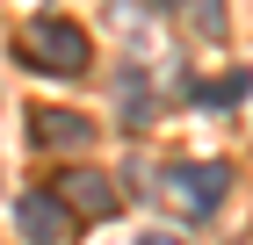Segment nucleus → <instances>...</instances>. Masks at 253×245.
I'll list each match as a JSON object with an SVG mask.
<instances>
[{
	"label": "nucleus",
	"instance_id": "obj_1",
	"mask_svg": "<svg viewBox=\"0 0 253 245\" xmlns=\"http://www.w3.org/2000/svg\"><path fill=\"white\" fill-rule=\"evenodd\" d=\"M22 58L37 65V72H87L94 65V43H87V29L80 22H65V15H37L29 29H22Z\"/></svg>",
	"mask_w": 253,
	"mask_h": 245
},
{
	"label": "nucleus",
	"instance_id": "obj_2",
	"mask_svg": "<svg viewBox=\"0 0 253 245\" xmlns=\"http://www.w3.org/2000/svg\"><path fill=\"white\" fill-rule=\"evenodd\" d=\"M167 180H174V202H188L195 216H203V209H217V202H224V188H232V166H224V159H195V166H174Z\"/></svg>",
	"mask_w": 253,
	"mask_h": 245
},
{
	"label": "nucleus",
	"instance_id": "obj_3",
	"mask_svg": "<svg viewBox=\"0 0 253 245\" xmlns=\"http://www.w3.org/2000/svg\"><path fill=\"white\" fill-rule=\"evenodd\" d=\"M15 224H22V238H29V245H65V231H73V216H65V202H58V195L29 188V195L15 202Z\"/></svg>",
	"mask_w": 253,
	"mask_h": 245
},
{
	"label": "nucleus",
	"instance_id": "obj_4",
	"mask_svg": "<svg viewBox=\"0 0 253 245\" xmlns=\"http://www.w3.org/2000/svg\"><path fill=\"white\" fill-rule=\"evenodd\" d=\"M58 202H65V216H87V224H101V216H109V209H116V188H109V180H101V173H65L58 180Z\"/></svg>",
	"mask_w": 253,
	"mask_h": 245
},
{
	"label": "nucleus",
	"instance_id": "obj_5",
	"mask_svg": "<svg viewBox=\"0 0 253 245\" xmlns=\"http://www.w3.org/2000/svg\"><path fill=\"white\" fill-rule=\"evenodd\" d=\"M29 123H37V144H51V151H58V144L80 151L87 137H94V123H87V115H73V108H37Z\"/></svg>",
	"mask_w": 253,
	"mask_h": 245
},
{
	"label": "nucleus",
	"instance_id": "obj_6",
	"mask_svg": "<svg viewBox=\"0 0 253 245\" xmlns=\"http://www.w3.org/2000/svg\"><path fill=\"white\" fill-rule=\"evenodd\" d=\"M246 87H253L246 72H224V79H203L195 101H203V108H232V101H246Z\"/></svg>",
	"mask_w": 253,
	"mask_h": 245
},
{
	"label": "nucleus",
	"instance_id": "obj_7",
	"mask_svg": "<svg viewBox=\"0 0 253 245\" xmlns=\"http://www.w3.org/2000/svg\"><path fill=\"white\" fill-rule=\"evenodd\" d=\"M195 29L203 36H224V0H195Z\"/></svg>",
	"mask_w": 253,
	"mask_h": 245
},
{
	"label": "nucleus",
	"instance_id": "obj_8",
	"mask_svg": "<svg viewBox=\"0 0 253 245\" xmlns=\"http://www.w3.org/2000/svg\"><path fill=\"white\" fill-rule=\"evenodd\" d=\"M137 245H188V238H174V231H145Z\"/></svg>",
	"mask_w": 253,
	"mask_h": 245
},
{
	"label": "nucleus",
	"instance_id": "obj_9",
	"mask_svg": "<svg viewBox=\"0 0 253 245\" xmlns=\"http://www.w3.org/2000/svg\"><path fill=\"white\" fill-rule=\"evenodd\" d=\"M159 7H181V0H159Z\"/></svg>",
	"mask_w": 253,
	"mask_h": 245
}]
</instances>
